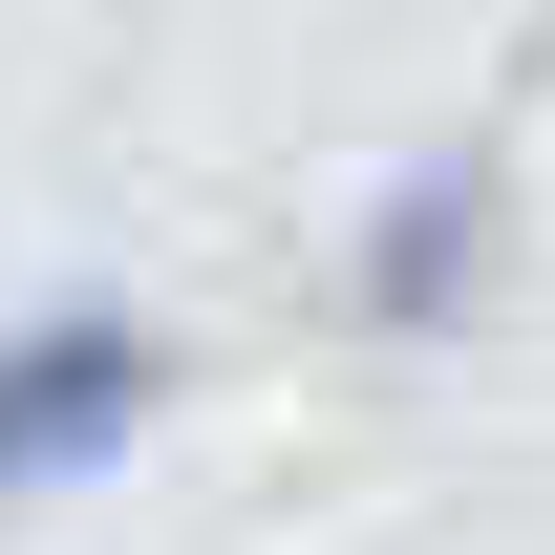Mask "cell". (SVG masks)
Here are the masks:
<instances>
[{"mask_svg":"<svg viewBox=\"0 0 555 555\" xmlns=\"http://www.w3.org/2000/svg\"><path fill=\"white\" fill-rule=\"evenodd\" d=\"M150 406H171V343H150L129 299H43L22 363H0V449H22V491H86Z\"/></svg>","mask_w":555,"mask_h":555,"instance_id":"6da1fadb","label":"cell"},{"mask_svg":"<svg viewBox=\"0 0 555 555\" xmlns=\"http://www.w3.org/2000/svg\"><path fill=\"white\" fill-rule=\"evenodd\" d=\"M491 257H513V171H491V150H427V171H385V214L343 235V321L449 343V321L491 299Z\"/></svg>","mask_w":555,"mask_h":555,"instance_id":"7a4b0ae2","label":"cell"}]
</instances>
